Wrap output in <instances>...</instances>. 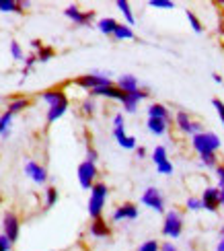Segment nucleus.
I'll list each match as a JSON object with an SVG mask.
<instances>
[{"label": "nucleus", "mask_w": 224, "mask_h": 251, "mask_svg": "<svg viewBox=\"0 0 224 251\" xmlns=\"http://www.w3.org/2000/svg\"><path fill=\"white\" fill-rule=\"evenodd\" d=\"M115 87L120 89L122 93H134V91L140 89V82H138V78L134 75H122L120 78H117Z\"/></svg>", "instance_id": "18"}, {"label": "nucleus", "mask_w": 224, "mask_h": 251, "mask_svg": "<svg viewBox=\"0 0 224 251\" xmlns=\"http://www.w3.org/2000/svg\"><path fill=\"white\" fill-rule=\"evenodd\" d=\"M58 190L54 185H50L48 190H46V208H54L56 204H58Z\"/></svg>", "instance_id": "29"}, {"label": "nucleus", "mask_w": 224, "mask_h": 251, "mask_svg": "<svg viewBox=\"0 0 224 251\" xmlns=\"http://www.w3.org/2000/svg\"><path fill=\"white\" fill-rule=\"evenodd\" d=\"M41 99L48 107H60V105H70V101L66 97V93H64L60 87H54V89H46L41 93Z\"/></svg>", "instance_id": "11"}, {"label": "nucleus", "mask_w": 224, "mask_h": 251, "mask_svg": "<svg viewBox=\"0 0 224 251\" xmlns=\"http://www.w3.org/2000/svg\"><path fill=\"white\" fill-rule=\"evenodd\" d=\"M113 128H125L124 113H115V116H113Z\"/></svg>", "instance_id": "40"}, {"label": "nucleus", "mask_w": 224, "mask_h": 251, "mask_svg": "<svg viewBox=\"0 0 224 251\" xmlns=\"http://www.w3.org/2000/svg\"><path fill=\"white\" fill-rule=\"evenodd\" d=\"M2 235L15 245V241H17L19 235H21V218H19L17 212L6 210L2 214Z\"/></svg>", "instance_id": "4"}, {"label": "nucleus", "mask_w": 224, "mask_h": 251, "mask_svg": "<svg viewBox=\"0 0 224 251\" xmlns=\"http://www.w3.org/2000/svg\"><path fill=\"white\" fill-rule=\"evenodd\" d=\"M218 190H220V206H224V185H220Z\"/></svg>", "instance_id": "45"}, {"label": "nucleus", "mask_w": 224, "mask_h": 251, "mask_svg": "<svg viewBox=\"0 0 224 251\" xmlns=\"http://www.w3.org/2000/svg\"><path fill=\"white\" fill-rule=\"evenodd\" d=\"M222 237H224V228H222Z\"/></svg>", "instance_id": "50"}, {"label": "nucleus", "mask_w": 224, "mask_h": 251, "mask_svg": "<svg viewBox=\"0 0 224 251\" xmlns=\"http://www.w3.org/2000/svg\"><path fill=\"white\" fill-rule=\"evenodd\" d=\"M212 105H214L218 118H220V122H222V126H224V103H222V99H212Z\"/></svg>", "instance_id": "36"}, {"label": "nucleus", "mask_w": 224, "mask_h": 251, "mask_svg": "<svg viewBox=\"0 0 224 251\" xmlns=\"http://www.w3.org/2000/svg\"><path fill=\"white\" fill-rule=\"evenodd\" d=\"M56 56V50L51 48V46H44L39 51H35V58H37V62H50L51 58Z\"/></svg>", "instance_id": "27"}, {"label": "nucleus", "mask_w": 224, "mask_h": 251, "mask_svg": "<svg viewBox=\"0 0 224 251\" xmlns=\"http://www.w3.org/2000/svg\"><path fill=\"white\" fill-rule=\"evenodd\" d=\"M113 138L117 140V144L122 146V149H125V151H136V138L134 136H127L125 134V128H113Z\"/></svg>", "instance_id": "16"}, {"label": "nucleus", "mask_w": 224, "mask_h": 251, "mask_svg": "<svg viewBox=\"0 0 224 251\" xmlns=\"http://www.w3.org/2000/svg\"><path fill=\"white\" fill-rule=\"evenodd\" d=\"M25 70H33V66H35V62H37V58H35V54H29V56H25Z\"/></svg>", "instance_id": "38"}, {"label": "nucleus", "mask_w": 224, "mask_h": 251, "mask_svg": "<svg viewBox=\"0 0 224 251\" xmlns=\"http://www.w3.org/2000/svg\"><path fill=\"white\" fill-rule=\"evenodd\" d=\"M146 111H148V118H154V120H165L167 124H173V118H171V113H169L167 105H163V103H150Z\"/></svg>", "instance_id": "17"}, {"label": "nucleus", "mask_w": 224, "mask_h": 251, "mask_svg": "<svg viewBox=\"0 0 224 251\" xmlns=\"http://www.w3.org/2000/svg\"><path fill=\"white\" fill-rule=\"evenodd\" d=\"M31 48H33L35 51H39L41 48H44V44H41V39H33V41H31Z\"/></svg>", "instance_id": "44"}, {"label": "nucleus", "mask_w": 224, "mask_h": 251, "mask_svg": "<svg viewBox=\"0 0 224 251\" xmlns=\"http://www.w3.org/2000/svg\"><path fill=\"white\" fill-rule=\"evenodd\" d=\"M0 206H2V196H0Z\"/></svg>", "instance_id": "49"}, {"label": "nucleus", "mask_w": 224, "mask_h": 251, "mask_svg": "<svg viewBox=\"0 0 224 251\" xmlns=\"http://www.w3.org/2000/svg\"><path fill=\"white\" fill-rule=\"evenodd\" d=\"M175 124H177V128H179L181 132L191 134V136H196V134H199V132H204V126H201L199 122H194V120H191L187 111H177Z\"/></svg>", "instance_id": "10"}, {"label": "nucleus", "mask_w": 224, "mask_h": 251, "mask_svg": "<svg viewBox=\"0 0 224 251\" xmlns=\"http://www.w3.org/2000/svg\"><path fill=\"white\" fill-rule=\"evenodd\" d=\"M183 225H185L183 214H181L179 210H169V212H165L163 235L167 239H171V241H173V239H179L181 233H183Z\"/></svg>", "instance_id": "3"}, {"label": "nucleus", "mask_w": 224, "mask_h": 251, "mask_svg": "<svg viewBox=\"0 0 224 251\" xmlns=\"http://www.w3.org/2000/svg\"><path fill=\"white\" fill-rule=\"evenodd\" d=\"M80 109H82V113H84V116H93V113H95V109H97V105H95V99H93V97L84 99V101L80 103Z\"/></svg>", "instance_id": "32"}, {"label": "nucleus", "mask_w": 224, "mask_h": 251, "mask_svg": "<svg viewBox=\"0 0 224 251\" xmlns=\"http://www.w3.org/2000/svg\"><path fill=\"white\" fill-rule=\"evenodd\" d=\"M115 6L120 8V13L124 15V19H125V25H127V27H134V25H136V17H134V13H132V6H130V2H127V0H117Z\"/></svg>", "instance_id": "21"}, {"label": "nucleus", "mask_w": 224, "mask_h": 251, "mask_svg": "<svg viewBox=\"0 0 224 251\" xmlns=\"http://www.w3.org/2000/svg\"><path fill=\"white\" fill-rule=\"evenodd\" d=\"M0 13H17V15H23L25 8L17 0H0Z\"/></svg>", "instance_id": "23"}, {"label": "nucleus", "mask_w": 224, "mask_h": 251, "mask_svg": "<svg viewBox=\"0 0 224 251\" xmlns=\"http://www.w3.org/2000/svg\"><path fill=\"white\" fill-rule=\"evenodd\" d=\"M150 4L152 8H165V10H173L175 8V2H171V0H150Z\"/></svg>", "instance_id": "33"}, {"label": "nucleus", "mask_w": 224, "mask_h": 251, "mask_svg": "<svg viewBox=\"0 0 224 251\" xmlns=\"http://www.w3.org/2000/svg\"><path fill=\"white\" fill-rule=\"evenodd\" d=\"M64 15H66V19H70L74 25L78 27H89L93 21H95V10H80L78 6H66V10H64Z\"/></svg>", "instance_id": "8"}, {"label": "nucleus", "mask_w": 224, "mask_h": 251, "mask_svg": "<svg viewBox=\"0 0 224 251\" xmlns=\"http://www.w3.org/2000/svg\"><path fill=\"white\" fill-rule=\"evenodd\" d=\"M25 175L37 185H44L48 181V169L44 165H39L37 161H27L25 163Z\"/></svg>", "instance_id": "13"}, {"label": "nucleus", "mask_w": 224, "mask_h": 251, "mask_svg": "<svg viewBox=\"0 0 224 251\" xmlns=\"http://www.w3.org/2000/svg\"><path fill=\"white\" fill-rule=\"evenodd\" d=\"M140 202L146 206V208H150V210L158 212V214H163L165 212V198L161 194V190L158 187H146L142 198H140Z\"/></svg>", "instance_id": "7"}, {"label": "nucleus", "mask_w": 224, "mask_h": 251, "mask_svg": "<svg viewBox=\"0 0 224 251\" xmlns=\"http://www.w3.org/2000/svg\"><path fill=\"white\" fill-rule=\"evenodd\" d=\"M191 146L194 151L201 156V154H210V152H218V149L222 146V140L216 132H199L196 136H191Z\"/></svg>", "instance_id": "2"}, {"label": "nucleus", "mask_w": 224, "mask_h": 251, "mask_svg": "<svg viewBox=\"0 0 224 251\" xmlns=\"http://www.w3.org/2000/svg\"><path fill=\"white\" fill-rule=\"evenodd\" d=\"M216 251H224V237H222L220 241H218V245H216Z\"/></svg>", "instance_id": "46"}, {"label": "nucleus", "mask_w": 224, "mask_h": 251, "mask_svg": "<svg viewBox=\"0 0 224 251\" xmlns=\"http://www.w3.org/2000/svg\"><path fill=\"white\" fill-rule=\"evenodd\" d=\"M146 154H148V151L144 149V146H136V156H138V159H146Z\"/></svg>", "instance_id": "43"}, {"label": "nucleus", "mask_w": 224, "mask_h": 251, "mask_svg": "<svg viewBox=\"0 0 224 251\" xmlns=\"http://www.w3.org/2000/svg\"><path fill=\"white\" fill-rule=\"evenodd\" d=\"M169 126L171 124H167L165 120H154V118H148V122H146L148 132L154 134V136H165L167 130H169Z\"/></svg>", "instance_id": "20"}, {"label": "nucleus", "mask_w": 224, "mask_h": 251, "mask_svg": "<svg viewBox=\"0 0 224 251\" xmlns=\"http://www.w3.org/2000/svg\"><path fill=\"white\" fill-rule=\"evenodd\" d=\"M74 85L80 87V89H87V91H93V89H99V87H105V85H111V78L103 72H91V75H82L74 80Z\"/></svg>", "instance_id": "6"}, {"label": "nucleus", "mask_w": 224, "mask_h": 251, "mask_svg": "<svg viewBox=\"0 0 224 251\" xmlns=\"http://www.w3.org/2000/svg\"><path fill=\"white\" fill-rule=\"evenodd\" d=\"M158 249H161V243H158L156 239H148V241H144L138 247V251H158Z\"/></svg>", "instance_id": "34"}, {"label": "nucleus", "mask_w": 224, "mask_h": 251, "mask_svg": "<svg viewBox=\"0 0 224 251\" xmlns=\"http://www.w3.org/2000/svg\"><path fill=\"white\" fill-rule=\"evenodd\" d=\"M152 161H154L156 167L169 163V152H167V149H165L163 144H161V146H154V151H152Z\"/></svg>", "instance_id": "25"}, {"label": "nucleus", "mask_w": 224, "mask_h": 251, "mask_svg": "<svg viewBox=\"0 0 224 251\" xmlns=\"http://www.w3.org/2000/svg\"><path fill=\"white\" fill-rule=\"evenodd\" d=\"M78 183L82 190H91V187L97 183V175H99V169H97V165L95 163H89V161H82L78 165Z\"/></svg>", "instance_id": "5"}, {"label": "nucleus", "mask_w": 224, "mask_h": 251, "mask_svg": "<svg viewBox=\"0 0 224 251\" xmlns=\"http://www.w3.org/2000/svg\"><path fill=\"white\" fill-rule=\"evenodd\" d=\"M185 17L189 21V27L194 29L196 33H201V31H204V25H201V21L198 19V15L194 13V10H185Z\"/></svg>", "instance_id": "28"}, {"label": "nucleus", "mask_w": 224, "mask_h": 251, "mask_svg": "<svg viewBox=\"0 0 224 251\" xmlns=\"http://www.w3.org/2000/svg\"><path fill=\"white\" fill-rule=\"evenodd\" d=\"M10 124H13V116H10L8 111H4L2 116H0V136H2V138H6L10 134Z\"/></svg>", "instance_id": "26"}, {"label": "nucleus", "mask_w": 224, "mask_h": 251, "mask_svg": "<svg viewBox=\"0 0 224 251\" xmlns=\"http://www.w3.org/2000/svg\"><path fill=\"white\" fill-rule=\"evenodd\" d=\"M0 251H13V243L4 235H0Z\"/></svg>", "instance_id": "41"}, {"label": "nucleus", "mask_w": 224, "mask_h": 251, "mask_svg": "<svg viewBox=\"0 0 224 251\" xmlns=\"http://www.w3.org/2000/svg\"><path fill=\"white\" fill-rule=\"evenodd\" d=\"M138 218V206L134 202H124L113 210L111 221L113 223H122V221H136Z\"/></svg>", "instance_id": "12"}, {"label": "nucleus", "mask_w": 224, "mask_h": 251, "mask_svg": "<svg viewBox=\"0 0 224 251\" xmlns=\"http://www.w3.org/2000/svg\"><path fill=\"white\" fill-rule=\"evenodd\" d=\"M158 251H179V249H177V245H175V243L165 241V243H161V249H158Z\"/></svg>", "instance_id": "42"}, {"label": "nucleus", "mask_w": 224, "mask_h": 251, "mask_svg": "<svg viewBox=\"0 0 224 251\" xmlns=\"http://www.w3.org/2000/svg\"><path fill=\"white\" fill-rule=\"evenodd\" d=\"M199 159H201V165H204L206 169H216V165H218V154H216V152L201 154Z\"/></svg>", "instance_id": "30"}, {"label": "nucleus", "mask_w": 224, "mask_h": 251, "mask_svg": "<svg viewBox=\"0 0 224 251\" xmlns=\"http://www.w3.org/2000/svg\"><path fill=\"white\" fill-rule=\"evenodd\" d=\"M201 200V210L208 212H218L220 210V190L216 185H208L199 196Z\"/></svg>", "instance_id": "9"}, {"label": "nucleus", "mask_w": 224, "mask_h": 251, "mask_svg": "<svg viewBox=\"0 0 224 251\" xmlns=\"http://www.w3.org/2000/svg\"><path fill=\"white\" fill-rule=\"evenodd\" d=\"M89 233H91V237H95V239H107V237H111V226H109L107 221H105V218L101 216V218H95V221L91 223Z\"/></svg>", "instance_id": "15"}, {"label": "nucleus", "mask_w": 224, "mask_h": 251, "mask_svg": "<svg viewBox=\"0 0 224 251\" xmlns=\"http://www.w3.org/2000/svg\"><path fill=\"white\" fill-rule=\"evenodd\" d=\"M148 97V93L142 91V89H138L134 93H125L124 99H122V105H124V111L125 113H136L138 105H140V101H144Z\"/></svg>", "instance_id": "14"}, {"label": "nucleus", "mask_w": 224, "mask_h": 251, "mask_svg": "<svg viewBox=\"0 0 224 251\" xmlns=\"http://www.w3.org/2000/svg\"><path fill=\"white\" fill-rule=\"evenodd\" d=\"M10 56H13V60H17V62L25 60L23 48H21V44H19V41H10Z\"/></svg>", "instance_id": "31"}, {"label": "nucleus", "mask_w": 224, "mask_h": 251, "mask_svg": "<svg viewBox=\"0 0 224 251\" xmlns=\"http://www.w3.org/2000/svg\"><path fill=\"white\" fill-rule=\"evenodd\" d=\"M107 196H109V187L107 183L97 181L91 187V196H89V216L93 218H101L103 210H105V204H107Z\"/></svg>", "instance_id": "1"}, {"label": "nucleus", "mask_w": 224, "mask_h": 251, "mask_svg": "<svg viewBox=\"0 0 224 251\" xmlns=\"http://www.w3.org/2000/svg\"><path fill=\"white\" fill-rule=\"evenodd\" d=\"M212 80L218 82V85H220V82H222V76H220V75H216V72H214V75H212Z\"/></svg>", "instance_id": "47"}, {"label": "nucleus", "mask_w": 224, "mask_h": 251, "mask_svg": "<svg viewBox=\"0 0 224 251\" xmlns=\"http://www.w3.org/2000/svg\"><path fill=\"white\" fill-rule=\"evenodd\" d=\"M117 27V21L111 19V17H105V19H99V23H97V29L101 31L103 35H113V31Z\"/></svg>", "instance_id": "24"}, {"label": "nucleus", "mask_w": 224, "mask_h": 251, "mask_svg": "<svg viewBox=\"0 0 224 251\" xmlns=\"http://www.w3.org/2000/svg\"><path fill=\"white\" fill-rule=\"evenodd\" d=\"M87 161L89 163H95L97 165V161H99V152H97V149H95V146H87Z\"/></svg>", "instance_id": "37"}, {"label": "nucleus", "mask_w": 224, "mask_h": 251, "mask_svg": "<svg viewBox=\"0 0 224 251\" xmlns=\"http://www.w3.org/2000/svg\"><path fill=\"white\" fill-rule=\"evenodd\" d=\"M218 33H220V35L224 37V25H220V29H218Z\"/></svg>", "instance_id": "48"}, {"label": "nucleus", "mask_w": 224, "mask_h": 251, "mask_svg": "<svg viewBox=\"0 0 224 251\" xmlns=\"http://www.w3.org/2000/svg\"><path fill=\"white\" fill-rule=\"evenodd\" d=\"M185 206H187V210H191V212H199V210H201V200H199V198L189 196L187 202H185Z\"/></svg>", "instance_id": "35"}, {"label": "nucleus", "mask_w": 224, "mask_h": 251, "mask_svg": "<svg viewBox=\"0 0 224 251\" xmlns=\"http://www.w3.org/2000/svg\"><path fill=\"white\" fill-rule=\"evenodd\" d=\"M111 37H115L117 41H127V39H134L136 35H134V29L132 27H127L125 23H117V27H115Z\"/></svg>", "instance_id": "22"}, {"label": "nucleus", "mask_w": 224, "mask_h": 251, "mask_svg": "<svg viewBox=\"0 0 224 251\" xmlns=\"http://www.w3.org/2000/svg\"><path fill=\"white\" fill-rule=\"evenodd\" d=\"M214 173H216V179H218V187L220 185H224V165H216V169H214Z\"/></svg>", "instance_id": "39"}, {"label": "nucleus", "mask_w": 224, "mask_h": 251, "mask_svg": "<svg viewBox=\"0 0 224 251\" xmlns=\"http://www.w3.org/2000/svg\"><path fill=\"white\" fill-rule=\"evenodd\" d=\"M31 105V101L27 99V97H13V99H10L8 101V105H6V111L10 113V116H17V113H21V111H23V109H27Z\"/></svg>", "instance_id": "19"}]
</instances>
